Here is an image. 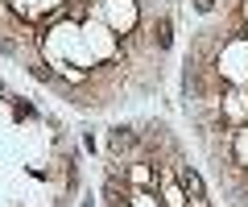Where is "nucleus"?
Wrapping results in <instances>:
<instances>
[{"instance_id":"1","label":"nucleus","mask_w":248,"mask_h":207,"mask_svg":"<svg viewBox=\"0 0 248 207\" xmlns=\"http://www.w3.org/2000/svg\"><path fill=\"white\" fill-rule=\"evenodd\" d=\"M153 42H157V50H170V42H174V25H170V17H161L157 25H153Z\"/></svg>"},{"instance_id":"2","label":"nucleus","mask_w":248,"mask_h":207,"mask_svg":"<svg viewBox=\"0 0 248 207\" xmlns=\"http://www.w3.org/2000/svg\"><path fill=\"white\" fill-rule=\"evenodd\" d=\"M0 54H17V42H9V37H0Z\"/></svg>"},{"instance_id":"3","label":"nucleus","mask_w":248,"mask_h":207,"mask_svg":"<svg viewBox=\"0 0 248 207\" xmlns=\"http://www.w3.org/2000/svg\"><path fill=\"white\" fill-rule=\"evenodd\" d=\"M195 4H199L203 13H211V4H215V0H195Z\"/></svg>"},{"instance_id":"4","label":"nucleus","mask_w":248,"mask_h":207,"mask_svg":"<svg viewBox=\"0 0 248 207\" xmlns=\"http://www.w3.org/2000/svg\"><path fill=\"white\" fill-rule=\"evenodd\" d=\"M0 91H4V83H0Z\"/></svg>"}]
</instances>
